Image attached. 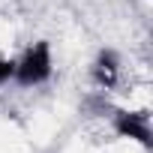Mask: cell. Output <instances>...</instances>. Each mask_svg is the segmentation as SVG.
I'll list each match as a JSON object with an SVG mask.
<instances>
[{
    "instance_id": "6da1fadb",
    "label": "cell",
    "mask_w": 153,
    "mask_h": 153,
    "mask_svg": "<svg viewBox=\"0 0 153 153\" xmlns=\"http://www.w3.org/2000/svg\"><path fill=\"white\" fill-rule=\"evenodd\" d=\"M54 72V60H51V45L45 39L33 42L30 48H24V54L15 60V75L12 81H18L21 87H36L45 84Z\"/></svg>"
},
{
    "instance_id": "7a4b0ae2",
    "label": "cell",
    "mask_w": 153,
    "mask_h": 153,
    "mask_svg": "<svg viewBox=\"0 0 153 153\" xmlns=\"http://www.w3.org/2000/svg\"><path fill=\"white\" fill-rule=\"evenodd\" d=\"M111 126L120 138H129L135 144H141L144 150L153 147V132H150V114L141 111H129V108H111Z\"/></svg>"
},
{
    "instance_id": "3957f363",
    "label": "cell",
    "mask_w": 153,
    "mask_h": 153,
    "mask_svg": "<svg viewBox=\"0 0 153 153\" xmlns=\"http://www.w3.org/2000/svg\"><path fill=\"white\" fill-rule=\"evenodd\" d=\"M90 78H93V84L102 93H108V90L117 87V81H120V54L114 48H102L96 54V60L90 66Z\"/></svg>"
},
{
    "instance_id": "277c9868",
    "label": "cell",
    "mask_w": 153,
    "mask_h": 153,
    "mask_svg": "<svg viewBox=\"0 0 153 153\" xmlns=\"http://www.w3.org/2000/svg\"><path fill=\"white\" fill-rule=\"evenodd\" d=\"M12 75H15V60L0 54V87L9 84V81H12Z\"/></svg>"
}]
</instances>
